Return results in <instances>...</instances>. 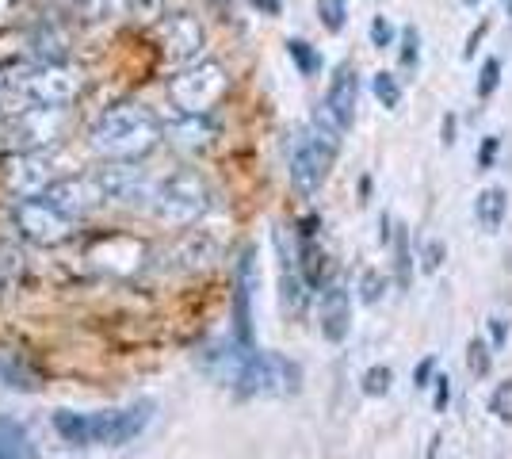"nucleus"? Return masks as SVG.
Instances as JSON below:
<instances>
[{
  "instance_id": "39",
  "label": "nucleus",
  "mask_w": 512,
  "mask_h": 459,
  "mask_svg": "<svg viewBox=\"0 0 512 459\" xmlns=\"http://www.w3.org/2000/svg\"><path fill=\"white\" fill-rule=\"evenodd\" d=\"M493 157H497V138H486L478 150V169H493Z\"/></svg>"
},
{
  "instance_id": "5",
  "label": "nucleus",
  "mask_w": 512,
  "mask_h": 459,
  "mask_svg": "<svg viewBox=\"0 0 512 459\" xmlns=\"http://www.w3.org/2000/svg\"><path fill=\"white\" fill-rule=\"evenodd\" d=\"M302 383L299 364H291L279 352H256L245 349L241 364H237L230 387L245 398H279V394H295Z\"/></svg>"
},
{
  "instance_id": "22",
  "label": "nucleus",
  "mask_w": 512,
  "mask_h": 459,
  "mask_svg": "<svg viewBox=\"0 0 512 459\" xmlns=\"http://www.w3.org/2000/svg\"><path fill=\"white\" fill-rule=\"evenodd\" d=\"M299 272H302V280H306V287H325V253L318 249L314 238H302Z\"/></svg>"
},
{
  "instance_id": "33",
  "label": "nucleus",
  "mask_w": 512,
  "mask_h": 459,
  "mask_svg": "<svg viewBox=\"0 0 512 459\" xmlns=\"http://www.w3.org/2000/svg\"><path fill=\"white\" fill-rule=\"evenodd\" d=\"M490 414L497 417V421H509L512 425V379H505V383L490 394Z\"/></svg>"
},
{
  "instance_id": "1",
  "label": "nucleus",
  "mask_w": 512,
  "mask_h": 459,
  "mask_svg": "<svg viewBox=\"0 0 512 459\" xmlns=\"http://www.w3.org/2000/svg\"><path fill=\"white\" fill-rule=\"evenodd\" d=\"M161 138H165V123L157 119V111H150L146 104H134V100H123L92 123L88 146L104 161H142L146 153L161 146Z\"/></svg>"
},
{
  "instance_id": "31",
  "label": "nucleus",
  "mask_w": 512,
  "mask_h": 459,
  "mask_svg": "<svg viewBox=\"0 0 512 459\" xmlns=\"http://www.w3.org/2000/svg\"><path fill=\"white\" fill-rule=\"evenodd\" d=\"M467 368H470L474 375H478V379H482V375H490L493 356H490V345H486L482 337H474V341L467 345Z\"/></svg>"
},
{
  "instance_id": "9",
  "label": "nucleus",
  "mask_w": 512,
  "mask_h": 459,
  "mask_svg": "<svg viewBox=\"0 0 512 459\" xmlns=\"http://www.w3.org/2000/svg\"><path fill=\"white\" fill-rule=\"evenodd\" d=\"M65 127V108H50V104H31V108L16 111L4 127L8 146L16 150H46L62 138Z\"/></svg>"
},
{
  "instance_id": "28",
  "label": "nucleus",
  "mask_w": 512,
  "mask_h": 459,
  "mask_svg": "<svg viewBox=\"0 0 512 459\" xmlns=\"http://www.w3.org/2000/svg\"><path fill=\"white\" fill-rule=\"evenodd\" d=\"M375 100H379L386 111H394L402 104V85H398L394 73H375Z\"/></svg>"
},
{
  "instance_id": "11",
  "label": "nucleus",
  "mask_w": 512,
  "mask_h": 459,
  "mask_svg": "<svg viewBox=\"0 0 512 459\" xmlns=\"http://www.w3.org/2000/svg\"><path fill=\"white\" fill-rule=\"evenodd\" d=\"M107 203H150L153 180L138 161H107L96 169Z\"/></svg>"
},
{
  "instance_id": "29",
  "label": "nucleus",
  "mask_w": 512,
  "mask_h": 459,
  "mask_svg": "<svg viewBox=\"0 0 512 459\" xmlns=\"http://www.w3.org/2000/svg\"><path fill=\"white\" fill-rule=\"evenodd\" d=\"M318 16L325 31H341L344 20H348V0H318Z\"/></svg>"
},
{
  "instance_id": "30",
  "label": "nucleus",
  "mask_w": 512,
  "mask_h": 459,
  "mask_svg": "<svg viewBox=\"0 0 512 459\" xmlns=\"http://www.w3.org/2000/svg\"><path fill=\"white\" fill-rule=\"evenodd\" d=\"M390 383H394V372L386 364H375L363 372V394H371V398H383L390 391Z\"/></svg>"
},
{
  "instance_id": "48",
  "label": "nucleus",
  "mask_w": 512,
  "mask_h": 459,
  "mask_svg": "<svg viewBox=\"0 0 512 459\" xmlns=\"http://www.w3.org/2000/svg\"><path fill=\"white\" fill-rule=\"evenodd\" d=\"M505 4H509V16H512V0H505Z\"/></svg>"
},
{
  "instance_id": "24",
  "label": "nucleus",
  "mask_w": 512,
  "mask_h": 459,
  "mask_svg": "<svg viewBox=\"0 0 512 459\" xmlns=\"http://www.w3.org/2000/svg\"><path fill=\"white\" fill-rule=\"evenodd\" d=\"M394 272H398V287L406 291L413 284V253H409V234L406 226L394 230Z\"/></svg>"
},
{
  "instance_id": "12",
  "label": "nucleus",
  "mask_w": 512,
  "mask_h": 459,
  "mask_svg": "<svg viewBox=\"0 0 512 459\" xmlns=\"http://www.w3.org/2000/svg\"><path fill=\"white\" fill-rule=\"evenodd\" d=\"M50 203H58L65 215H73V219H81L88 211H96L100 203H107L104 188H100V180L96 173H85V176H58L50 188L43 192Z\"/></svg>"
},
{
  "instance_id": "16",
  "label": "nucleus",
  "mask_w": 512,
  "mask_h": 459,
  "mask_svg": "<svg viewBox=\"0 0 512 459\" xmlns=\"http://www.w3.org/2000/svg\"><path fill=\"white\" fill-rule=\"evenodd\" d=\"M348 329H352V299L341 284H329L321 295V333H325V341L341 345Z\"/></svg>"
},
{
  "instance_id": "36",
  "label": "nucleus",
  "mask_w": 512,
  "mask_h": 459,
  "mask_svg": "<svg viewBox=\"0 0 512 459\" xmlns=\"http://www.w3.org/2000/svg\"><path fill=\"white\" fill-rule=\"evenodd\" d=\"M371 43L379 46V50H386V46L394 43V27H390L386 16H375V20H371Z\"/></svg>"
},
{
  "instance_id": "35",
  "label": "nucleus",
  "mask_w": 512,
  "mask_h": 459,
  "mask_svg": "<svg viewBox=\"0 0 512 459\" xmlns=\"http://www.w3.org/2000/svg\"><path fill=\"white\" fill-rule=\"evenodd\" d=\"M383 287L386 280L379 276V272H363V280H360V295H363V303H375L379 295H383Z\"/></svg>"
},
{
  "instance_id": "37",
  "label": "nucleus",
  "mask_w": 512,
  "mask_h": 459,
  "mask_svg": "<svg viewBox=\"0 0 512 459\" xmlns=\"http://www.w3.org/2000/svg\"><path fill=\"white\" fill-rule=\"evenodd\" d=\"M413 383H417V387H432V383H436V360H432V356L417 364V372H413Z\"/></svg>"
},
{
  "instance_id": "25",
  "label": "nucleus",
  "mask_w": 512,
  "mask_h": 459,
  "mask_svg": "<svg viewBox=\"0 0 512 459\" xmlns=\"http://www.w3.org/2000/svg\"><path fill=\"white\" fill-rule=\"evenodd\" d=\"M23 272V253L20 245H12V241L0 238V287H12L20 280Z\"/></svg>"
},
{
  "instance_id": "19",
  "label": "nucleus",
  "mask_w": 512,
  "mask_h": 459,
  "mask_svg": "<svg viewBox=\"0 0 512 459\" xmlns=\"http://www.w3.org/2000/svg\"><path fill=\"white\" fill-rule=\"evenodd\" d=\"M0 459H35V444L31 433L23 429L20 421L0 414Z\"/></svg>"
},
{
  "instance_id": "3",
  "label": "nucleus",
  "mask_w": 512,
  "mask_h": 459,
  "mask_svg": "<svg viewBox=\"0 0 512 459\" xmlns=\"http://www.w3.org/2000/svg\"><path fill=\"white\" fill-rule=\"evenodd\" d=\"M341 134L344 127L321 104L310 134H299L295 153H291V184H295L299 196H314L325 184V176L337 161V150H341Z\"/></svg>"
},
{
  "instance_id": "27",
  "label": "nucleus",
  "mask_w": 512,
  "mask_h": 459,
  "mask_svg": "<svg viewBox=\"0 0 512 459\" xmlns=\"http://www.w3.org/2000/svg\"><path fill=\"white\" fill-rule=\"evenodd\" d=\"M211 253H214V241L207 238V234H192V238L176 249V257H188V261H184L188 268H195V264H207V261H211Z\"/></svg>"
},
{
  "instance_id": "15",
  "label": "nucleus",
  "mask_w": 512,
  "mask_h": 459,
  "mask_svg": "<svg viewBox=\"0 0 512 459\" xmlns=\"http://www.w3.org/2000/svg\"><path fill=\"white\" fill-rule=\"evenodd\" d=\"M356 104H360V81H356V69L337 66L333 81H329V92H325V111H329L344 131H348V127L356 123Z\"/></svg>"
},
{
  "instance_id": "7",
  "label": "nucleus",
  "mask_w": 512,
  "mask_h": 459,
  "mask_svg": "<svg viewBox=\"0 0 512 459\" xmlns=\"http://www.w3.org/2000/svg\"><path fill=\"white\" fill-rule=\"evenodd\" d=\"M16 88H20L23 100H31V104L65 108V104H73L81 96L85 77H81V69L65 66V62H39L35 69L20 73Z\"/></svg>"
},
{
  "instance_id": "40",
  "label": "nucleus",
  "mask_w": 512,
  "mask_h": 459,
  "mask_svg": "<svg viewBox=\"0 0 512 459\" xmlns=\"http://www.w3.org/2000/svg\"><path fill=\"white\" fill-rule=\"evenodd\" d=\"M490 31V23H478V31H470V39H467V50H463V58H474V46L482 43V35Z\"/></svg>"
},
{
  "instance_id": "43",
  "label": "nucleus",
  "mask_w": 512,
  "mask_h": 459,
  "mask_svg": "<svg viewBox=\"0 0 512 459\" xmlns=\"http://www.w3.org/2000/svg\"><path fill=\"white\" fill-rule=\"evenodd\" d=\"M249 4H253L256 12H264V16H279V8H283L279 0H249Z\"/></svg>"
},
{
  "instance_id": "41",
  "label": "nucleus",
  "mask_w": 512,
  "mask_h": 459,
  "mask_svg": "<svg viewBox=\"0 0 512 459\" xmlns=\"http://www.w3.org/2000/svg\"><path fill=\"white\" fill-rule=\"evenodd\" d=\"M490 329H493V345H497V349H501V345H505V341H509V326H505V322H501V318H490Z\"/></svg>"
},
{
  "instance_id": "2",
  "label": "nucleus",
  "mask_w": 512,
  "mask_h": 459,
  "mask_svg": "<svg viewBox=\"0 0 512 459\" xmlns=\"http://www.w3.org/2000/svg\"><path fill=\"white\" fill-rule=\"evenodd\" d=\"M153 417L150 402H138L127 410H100V414H77V410H58L54 414V433L73 444V448H119L134 440Z\"/></svg>"
},
{
  "instance_id": "42",
  "label": "nucleus",
  "mask_w": 512,
  "mask_h": 459,
  "mask_svg": "<svg viewBox=\"0 0 512 459\" xmlns=\"http://www.w3.org/2000/svg\"><path fill=\"white\" fill-rule=\"evenodd\" d=\"M318 226H321L318 215H306V219L299 222V238H314V234H318Z\"/></svg>"
},
{
  "instance_id": "4",
  "label": "nucleus",
  "mask_w": 512,
  "mask_h": 459,
  "mask_svg": "<svg viewBox=\"0 0 512 459\" xmlns=\"http://www.w3.org/2000/svg\"><path fill=\"white\" fill-rule=\"evenodd\" d=\"M207 207H211V188L195 169H176L153 184V219L169 222V226H188V222L203 219Z\"/></svg>"
},
{
  "instance_id": "34",
  "label": "nucleus",
  "mask_w": 512,
  "mask_h": 459,
  "mask_svg": "<svg viewBox=\"0 0 512 459\" xmlns=\"http://www.w3.org/2000/svg\"><path fill=\"white\" fill-rule=\"evenodd\" d=\"M501 85V62L497 58H486V66H482V77H478V100H490L493 92Z\"/></svg>"
},
{
  "instance_id": "8",
  "label": "nucleus",
  "mask_w": 512,
  "mask_h": 459,
  "mask_svg": "<svg viewBox=\"0 0 512 459\" xmlns=\"http://www.w3.org/2000/svg\"><path fill=\"white\" fill-rule=\"evenodd\" d=\"M12 222H16V230H20L27 241H35V245H62L69 234H73V215H65L58 203H50L46 196H31V199H20L16 207H12Z\"/></svg>"
},
{
  "instance_id": "14",
  "label": "nucleus",
  "mask_w": 512,
  "mask_h": 459,
  "mask_svg": "<svg viewBox=\"0 0 512 459\" xmlns=\"http://www.w3.org/2000/svg\"><path fill=\"white\" fill-rule=\"evenodd\" d=\"M161 46L172 62H192L203 50V23L188 12H172L161 20Z\"/></svg>"
},
{
  "instance_id": "38",
  "label": "nucleus",
  "mask_w": 512,
  "mask_h": 459,
  "mask_svg": "<svg viewBox=\"0 0 512 459\" xmlns=\"http://www.w3.org/2000/svg\"><path fill=\"white\" fill-rule=\"evenodd\" d=\"M444 264V241H428L425 245V272H436Z\"/></svg>"
},
{
  "instance_id": "46",
  "label": "nucleus",
  "mask_w": 512,
  "mask_h": 459,
  "mask_svg": "<svg viewBox=\"0 0 512 459\" xmlns=\"http://www.w3.org/2000/svg\"><path fill=\"white\" fill-rule=\"evenodd\" d=\"M12 4H16V0H0V23L12 16Z\"/></svg>"
},
{
  "instance_id": "49",
  "label": "nucleus",
  "mask_w": 512,
  "mask_h": 459,
  "mask_svg": "<svg viewBox=\"0 0 512 459\" xmlns=\"http://www.w3.org/2000/svg\"><path fill=\"white\" fill-rule=\"evenodd\" d=\"M463 4H478V0H463Z\"/></svg>"
},
{
  "instance_id": "20",
  "label": "nucleus",
  "mask_w": 512,
  "mask_h": 459,
  "mask_svg": "<svg viewBox=\"0 0 512 459\" xmlns=\"http://www.w3.org/2000/svg\"><path fill=\"white\" fill-rule=\"evenodd\" d=\"M505 211H509V199H505V192H501V188H486V192H478L474 215H478V226H482L486 234H497V230H501Z\"/></svg>"
},
{
  "instance_id": "10",
  "label": "nucleus",
  "mask_w": 512,
  "mask_h": 459,
  "mask_svg": "<svg viewBox=\"0 0 512 459\" xmlns=\"http://www.w3.org/2000/svg\"><path fill=\"white\" fill-rule=\"evenodd\" d=\"M4 180L20 199H31L43 196L46 188L58 180V169H54V157L46 150H16L4 165Z\"/></svg>"
},
{
  "instance_id": "18",
  "label": "nucleus",
  "mask_w": 512,
  "mask_h": 459,
  "mask_svg": "<svg viewBox=\"0 0 512 459\" xmlns=\"http://www.w3.org/2000/svg\"><path fill=\"white\" fill-rule=\"evenodd\" d=\"M0 379H4V387H12V391H39L43 383H39V372L23 360L20 352H0Z\"/></svg>"
},
{
  "instance_id": "17",
  "label": "nucleus",
  "mask_w": 512,
  "mask_h": 459,
  "mask_svg": "<svg viewBox=\"0 0 512 459\" xmlns=\"http://www.w3.org/2000/svg\"><path fill=\"white\" fill-rule=\"evenodd\" d=\"M165 134H172L180 150H207L214 138V123L207 115H180L172 127H165Z\"/></svg>"
},
{
  "instance_id": "23",
  "label": "nucleus",
  "mask_w": 512,
  "mask_h": 459,
  "mask_svg": "<svg viewBox=\"0 0 512 459\" xmlns=\"http://www.w3.org/2000/svg\"><path fill=\"white\" fill-rule=\"evenodd\" d=\"M77 12H81V20H88V23H107V20L127 16L130 0H77Z\"/></svg>"
},
{
  "instance_id": "21",
  "label": "nucleus",
  "mask_w": 512,
  "mask_h": 459,
  "mask_svg": "<svg viewBox=\"0 0 512 459\" xmlns=\"http://www.w3.org/2000/svg\"><path fill=\"white\" fill-rule=\"evenodd\" d=\"M31 54L39 62H65V31L58 23H43L35 35H31Z\"/></svg>"
},
{
  "instance_id": "26",
  "label": "nucleus",
  "mask_w": 512,
  "mask_h": 459,
  "mask_svg": "<svg viewBox=\"0 0 512 459\" xmlns=\"http://www.w3.org/2000/svg\"><path fill=\"white\" fill-rule=\"evenodd\" d=\"M287 54L295 58V66H299L302 77H314V73L321 69V54L306 43V39H291V43H287Z\"/></svg>"
},
{
  "instance_id": "6",
  "label": "nucleus",
  "mask_w": 512,
  "mask_h": 459,
  "mask_svg": "<svg viewBox=\"0 0 512 459\" xmlns=\"http://www.w3.org/2000/svg\"><path fill=\"white\" fill-rule=\"evenodd\" d=\"M226 88H230L226 69L211 62V58H203V62L184 66L169 81V104L180 115H207L226 96Z\"/></svg>"
},
{
  "instance_id": "47",
  "label": "nucleus",
  "mask_w": 512,
  "mask_h": 459,
  "mask_svg": "<svg viewBox=\"0 0 512 459\" xmlns=\"http://www.w3.org/2000/svg\"><path fill=\"white\" fill-rule=\"evenodd\" d=\"M4 88H8V81H4V77H0V96H4Z\"/></svg>"
},
{
  "instance_id": "32",
  "label": "nucleus",
  "mask_w": 512,
  "mask_h": 459,
  "mask_svg": "<svg viewBox=\"0 0 512 459\" xmlns=\"http://www.w3.org/2000/svg\"><path fill=\"white\" fill-rule=\"evenodd\" d=\"M417 62H421V31H417V27H406V31H402V69L413 73Z\"/></svg>"
},
{
  "instance_id": "13",
  "label": "nucleus",
  "mask_w": 512,
  "mask_h": 459,
  "mask_svg": "<svg viewBox=\"0 0 512 459\" xmlns=\"http://www.w3.org/2000/svg\"><path fill=\"white\" fill-rule=\"evenodd\" d=\"M253 287H256V249H241L234 276V337L253 349Z\"/></svg>"
},
{
  "instance_id": "45",
  "label": "nucleus",
  "mask_w": 512,
  "mask_h": 459,
  "mask_svg": "<svg viewBox=\"0 0 512 459\" xmlns=\"http://www.w3.org/2000/svg\"><path fill=\"white\" fill-rule=\"evenodd\" d=\"M451 142H455V119H444V146H451Z\"/></svg>"
},
{
  "instance_id": "44",
  "label": "nucleus",
  "mask_w": 512,
  "mask_h": 459,
  "mask_svg": "<svg viewBox=\"0 0 512 459\" xmlns=\"http://www.w3.org/2000/svg\"><path fill=\"white\" fill-rule=\"evenodd\" d=\"M448 398H451L448 379H436V410H444V406H448Z\"/></svg>"
}]
</instances>
